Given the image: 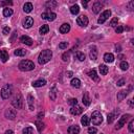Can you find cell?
Segmentation results:
<instances>
[{"label": "cell", "mask_w": 134, "mask_h": 134, "mask_svg": "<svg viewBox=\"0 0 134 134\" xmlns=\"http://www.w3.org/2000/svg\"><path fill=\"white\" fill-rule=\"evenodd\" d=\"M51 58H52V51L49 49H45L40 52L39 57H38V62H39L40 65H43L46 64L47 62H49Z\"/></svg>", "instance_id": "obj_1"}, {"label": "cell", "mask_w": 134, "mask_h": 134, "mask_svg": "<svg viewBox=\"0 0 134 134\" xmlns=\"http://www.w3.org/2000/svg\"><path fill=\"white\" fill-rule=\"evenodd\" d=\"M18 67L21 71H31L35 69V64H34V62L30 60H23L19 63Z\"/></svg>", "instance_id": "obj_2"}, {"label": "cell", "mask_w": 134, "mask_h": 134, "mask_svg": "<svg viewBox=\"0 0 134 134\" xmlns=\"http://www.w3.org/2000/svg\"><path fill=\"white\" fill-rule=\"evenodd\" d=\"M12 92H13V87H12L11 84L4 85L1 88V91H0V93H1V98L3 100H7V99L11 98Z\"/></svg>", "instance_id": "obj_3"}, {"label": "cell", "mask_w": 134, "mask_h": 134, "mask_svg": "<svg viewBox=\"0 0 134 134\" xmlns=\"http://www.w3.org/2000/svg\"><path fill=\"white\" fill-rule=\"evenodd\" d=\"M12 105L17 109L23 108V98H22V94L20 92H18L15 97H14V99L12 100Z\"/></svg>", "instance_id": "obj_4"}, {"label": "cell", "mask_w": 134, "mask_h": 134, "mask_svg": "<svg viewBox=\"0 0 134 134\" xmlns=\"http://www.w3.org/2000/svg\"><path fill=\"white\" fill-rule=\"evenodd\" d=\"M91 123L95 126H99L103 123V116L100 111H94L91 116Z\"/></svg>", "instance_id": "obj_5"}, {"label": "cell", "mask_w": 134, "mask_h": 134, "mask_svg": "<svg viewBox=\"0 0 134 134\" xmlns=\"http://www.w3.org/2000/svg\"><path fill=\"white\" fill-rule=\"evenodd\" d=\"M110 16H111V11H110V9H106L105 12H103L102 14H100V18L98 19V23L99 24H103L107 19H109Z\"/></svg>", "instance_id": "obj_6"}, {"label": "cell", "mask_w": 134, "mask_h": 134, "mask_svg": "<svg viewBox=\"0 0 134 134\" xmlns=\"http://www.w3.org/2000/svg\"><path fill=\"white\" fill-rule=\"evenodd\" d=\"M88 18L87 16L85 15H81L80 17H78V19H76V23H78V25L82 26V27H86L88 25Z\"/></svg>", "instance_id": "obj_7"}, {"label": "cell", "mask_w": 134, "mask_h": 134, "mask_svg": "<svg viewBox=\"0 0 134 134\" xmlns=\"http://www.w3.org/2000/svg\"><path fill=\"white\" fill-rule=\"evenodd\" d=\"M4 116H5L7 119H11V121H14L16 118V110L13 108H8L5 110L4 112Z\"/></svg>", "instance_id": "obj_8"}, {"label": "cell", "mask_w": 134, "mask_h": 134, "mask_svg": "<svg viewBox=\"0 0 134 134\" xmlns=\"http://www.w3.org/2000/svg\"><path fill=\"white\" fill-rule=\"evenodd\" d=\"M130 116H131L130 114H125V115H123L121 118H119V121L117 122V125L115 126V129H116V130H118V129H121V128H123L124 126H125L126 122L128 121V118L130 117Z\"/></svg>", "instance_id": "obj_9"}, {"label": "cell", "mask_w": 134, "mask_h": 134, "mask_svg": "<svg viewBox=\"0 0 134 134\" xmlns=\"http://www.w3.org/2000/svg\"><path fill=\"white\" fill-rule=\"evenodd\" d=\"M41 18L44 19V20H48V21H54L57 18V15L52 12H44L41 15Z\"/></svg>", "instance_id": "obj_10"}, {"label": "cell", "mask_w": 134, "mask_h": 134, "mask_svg": "<svg viewBox=\"0 0 134 134\" xmlns=\"http://www.w3.org/2000/svg\"><path fill=\"white\" fill-rule=\"evenodd\" d=\"M82 112H83V108L79 106V105H74V106L70 108V113L72 114V115H79V114H81Z\"/></svg>", "instance_id": "obj_11"}, {"label": "cell", "mask_w": 134, "mask_h": 134, "mask_svg": "<svg viewBox=\"0 0 134 134\" xmlns=\"http://www.w3.org/2000/svg\"><path fill=\"white\" fill-rule=\"evenodd\" d=\"M34 24V19L32 17H26L24 20H23V27L24 28H31Z\"/></svg>", "instance_id": "obj_12"}, {"label": "cell", "mask_w": 134, "mask_h": 134, "mask_svg": "<svg viewBox=\"0 0 134 134\" xmlns=\"http://www.w3.org/2000/svg\"><path fill=\"white\" fill-rule=\"evenodd\" d=\"M20 41H21V43H23V44H25V45H28V46H31L33 44V39L28 36H22L20 38Z\"/></svg>", "instance_id": "obj_13"}, {"label": "cell", "mask_w": 134, "mask_h": 134, "mask_svg": "<svg viewBox=\"0 0 134 134\" xmlns=\"http://www.w3.org/2000/svg\"><path fill=\"white\" fill-rule=\"evenodd\" d=\"M102 8H103V4H102V3L99 2V1L94 2L93 6H92V11H93V13H94V14H99V13L100 12V9H102Z\"/></svg>", "instance_id": "obj_14"}, {"label": "cell", "mask_w": 134, "mask_h": 134, "mask_svg": "<svg viewBox=\"0 0 134 134\" xmlns=\"http://www.w3.org/2000/svg\"><path fill=\"white\" fill-rule=\"evenodd\" d=\"M67 132H68V134H79L80 133V127L79 126H70L68 128V130H67Z\"/></svg>", "instance_id": "obj_15"}, {"label": "cell", "mask_w": 134, "mask_h": 134, "mask_svg": "<svg viewBox=\"0 0 134 134\" xmlns=\"http://www.w3.org/2000/svg\"><path fill=\"white\" fill-rule=\"evenodd\" d=\"M104 61L106 63H112L114 61V56L112 54H110V52H107V54L104 55Z\"/></svg>", "instance_id": "obj_16"}, {"label": "cell", "mask_w": 134, "mask_h": 134, "mask_svg": "<svg viewBox=\"0 0 134 134\" xmlns=\"http://www.w3.org/2000/svg\"><path fill=\"white\" fill-rule=\"evenodd\" d=\"M90 59L91 60H93V61H95L98 59V50H97V47L95 46H92L91 47V50H90Z\"/></svg>", "instance_id": "obj_17"}, {"label": "cell", "mask_w": 134, "mask_h": 134, "mask_svg": "<svg viewBox=\"0 0 134 134\" xmlns=\"http://www.w3.org/2000/svg\"><path fill=\"white\" fill-rule=\"evenodd\" d=\"M70 31V25L68 23H64V24H62L61 27H60V33L61 34H67Z\"/></svg>", "instance_id": "obj_18"}, {"label": "cell", "mask_w": 134, "mask_h": 134, "mask_svg": "<svg viewBox=\"0 0 134 134\" xmlns=\"http://www.w3.org/2000/svg\"><path fill=\"white\" fill-rule=\"evenodd\" d=\"M128 95V91L127 90H122L117 93V100L118 102H122L124 99H126V97Z\"/></svg>", "instance_id": "obj_19"}, {"label": "cell", "mask_w": 134, "mask_h": 134, "mask_svg": "<svg viewBox=\"0 0 134 134\" xmlns=\"http://www.w3.org/2000/svg\"><path fill=\"white\" fill-rule=\"evenodd\" d=\"M0 60H1L3 63H5L8 60V54L6 50H0Z\"/></svg>", "instance_id": "obj_20"}, {"label": "cell", "mask_w": 134, "mask_h": 134, "mask_svg": "<svg viewBox=\"0 0 134 134\" xmlns=\"http://www.w3.org/2000/svg\"><path fill=\"white\" fill-rule=\"evenodd\" d=\"M83 104L85 106H89L90 103H91V100H90V98H89V93L88 92H85L84 95H83Z\"/></svg>", "instance_id": "obj_21"}, {"label": "cell", "mask_w": 134, "mask_h": 134, "mask_svg": "<svg viewBox=\"0 0 134 134\" xmlns=\"http://www.w3.org/2000/svg\"><path fill=\"white\" fill-rule=\"evenodd\" d=\"M99 69H100V72L102 75H106L108 73V71H109V68L105 64H100V67H99Z\"/></svg>", "instance_id": "obj_22"}, {"label": "cell", "mask_w": 134, "mask_h": 134, "mask_svg": "<svg viewBox=\"0 0 134 134\" xmlns=\"http://www.w3.org/2000/svg\"><path fill=\"white\" fill-rule=\"evenodd\" d=\"M116 113H118V111H115V112H111L108 114V117H107V122L108 124H112L113 121L116 118Z\"/></svg>", "instance_id": "obj_23"}, {"label": "cell", "mask_w": 134, "mask_h": 134, "mask_svg": "<svg viewBox=\"0 0 134 134\" xmlns=\"http://www.w3.org/2000/svg\"><path fill=\"white\" fill-rule=\"evenodd\" d=\"M34 97L32 94H28L27 95V104H28V107H30V110H34Z\"/></svg>", "instance_id": "obj_24"}, {"label": "cell", "mask_w": 134, "mask_h": 134, "mask_svg": "<svg viewBox=\"0 0 134 134\" xmlns=\"http://www.w3.org/2000/svg\"><path fill=\"white\" fill-rule=\"evenodd\" d=\"M33 8H34L33 3H31V2H26L24 5H23V11L25 13H31L33 11Z\"/></svg>", "instance_id": "obj_25"}, {"label": "cell", "mask_w": 134, "mask_h": 134, "mask_svg": "<svg viewBox=\"0 0 134 134\" xmlns=\"http://www.w3.org/2000/svg\"><path fill=\"white\" fill-rule=\"evenodd\" d=\"M46 85V81L45 80H38L36 82L33 83V86L34 87H42V86H45Z\"/></svg>", "instance_id": "obj_26"}, {"label": "cell", "mask_w": 134, "mask_h": 134, "mask_svg": "<svg viewBox=\"0 0 134 134\" xmlns=\"http://www.w3.org/2000/svg\"><path fill=\"white\" fill-rule=\"evenodd\" d=\"M14 54L17 57H24L26 55V50L25 49H22V48H19V49H16L14 51Z\"/></svg>", "instance_id": "obj_27"}, {"label": "cell", "mask_w": 134, "mask_h": 134, "mask_svg": "<svg viewBox=\"0 0 134 134\" xmlns=\"http://www.w3.org/2000/svg\"><path fill=\"white\" fill-rule=\"evenodd\" d=\"M71 86H72V87H74V88H80L81 87V81L79 80V79H72L71 80Z\"/></svg>", "instance_id": "obj_28"}, {"label": "cell", "mask_w": 134, "mask_h": 134, "mask_svg": "<svg viewBox=\"0 0 134 134\" xmlns=\"http://www.w3.org/2000/svg\"><path fill=\"white\" fill-rule=\"evenodd\" d=\"M49 97H50V100H56V99H57V88L55 87V86L50 89Z\"/></svg>", "instance_id": "obj_29"}, {"label": "cell", "mask_w": 134, "mask_h": 134, "mask_svg": "<svg viewBox=\"0 0 134 134\" xmlns=\"http://www.w3.org/2000/svg\"><path fill=\"white\" fill-rule=\"evenodd\" d=\"M88 75H89L92 80H94V81H99V76H98V74H97V71H95L94 69L88 71Z\"/></svg>", "instance_id": "obj_30"}, {"label": "cell", "mask_w": 134, "mask_h": 134, "mask_svg": "<svg viewBox=\"0 0 134 134\" xmlns=\"http://www.w3.org/2000/svg\"><path fill=\"white\" fill-rule=\"evenodd\" d=\"M70 12L72 15H78L79 12H80V6L78 5V4H74V5H72L70 7Z\"/></svg>", "instance_id": "obj_31"}, {"label": "cell", "mask_w": 134, "mask_h": 134, "mask_svg": "<svg viewBox=\"0 0 134 134\" xmlns=\"http://www.w3.org/2000/svg\"><path fill=\"white\" fill-rule=\"evenodd\" d=\"M74 58L78 59V60L81 61V62H83V61L85 60V55L83 54V52H81V51H76L75 55H74Z\"/></svg>", "instance_id": "obj_32"}, {"label": "cell", "mask_w": 134, "mask_h": 134, "mask_svg": "<svg viewBox=\"0 0 134 134\" xmlns=\"http://www.w3.org/2000/svg\"><path fill=\"white\" fill-rule=\"evenodd\" d=\"M40 34L41 35H45V34H47L48 33V31H49V26L47 25V24H44V25H42L41 27H40Z\"/></svg>", "instance_id": "obj_33"}, {"label": "cell", "mask_w": 134, "mask_h": 134, "mask_svg": "<svg viewBox=\"0 0 134 134\" xmlns=\"http://www.w3.org/2000/svg\"><path fill=\"white\" fill-rule=\"evenodd\" d=\"M13 9L12 8H8V7H5L3 9V16L4 17H11L13 15Z\"/></svg>", "instance_id": "obj_34"}, {"label": "cell", "mask_w": 134, "mask_h": 134, "mask_svg": "<svg viewBox=\"0 0 134 134\" xmlns=\"http://www.w3.org/2000/svg\"><path fill=\"white\" fill-rule=\"evenodd\" d=\"M81 124L83 126H88L89 125V117L87 115H83L82 118H81Z\"/></svg>", "instance_id": "obj_35"}, {"label": "cell", "mask_w": 134, "mask_h": 134, "mask_svg": "<svg viewBox=\"0 0 134 134\" xmlns=\"http://www.w3.org/2000/svg\"><path fill=\"white\" fill-rule=\"evenodd\" d=\"M36 126H37V129L39 132H42L43 129H44V124H43L41 121H37L36 122Z\"/></svg>", "instance_id": "obj_36"}, {"label": "cell", "mask_w": 134, "mask_h": 134, "mask_svg": "<svg viewBox=\"0 0 134 134\" xmlns=\"http://www.w3.org/2000/svg\"><path fill=\"white\" fill-rule=\"evenodd\" d=\"M23 134H34V129L32 127H27L23 129Z\"/></svg>", "instance_id": "obj_37"}, {"label": "cell", "mask_w": 134, "mask_h": 134, "mask_svg": "<svg viewBox=\"0 0 134 134\" xmlns=\"http://www.w3.org/2000/svg\"><path fill=\"white\" fill-rule=\"evenodd\" d=\"M117 23H118V19L117 18H113L111 22H110V26H112V27H116L117 26Z\"/></svg>", "instance_id": "obj_38"}, {"label": "cell", "mask_w": 134, "mask_h": 134, "mask_svg": "<svg viewBox=\"0 0 134 134\" xmlns=\"http://www.w3.org/2000/svg\"><path fill=\"white\" fill-rule=\"evenodd\" d=\"M121 68H122V70H127L129 68V64L127 63L126 61H123L121 63Z\"/></svg>", "instance_id": "obj_39"}, {"label": "cell", "mask_w": 134, "mask_h": 134, "mask_svg": "<svg viewBox=\"0 0 134 134\" xmlns=\"http://www.w3.org/2000/svg\"><path fill=\"white\" fill-rule=\"evenodd\" d=\"M67 46H68V42H61L59 44V48L64 49V48H67Z\"/></svg>", "instance_id": "obj_40"}, {"label": "cell", "mask_w": 134, "mask_h": 134, "mask_svg": "<svg viewBox=\"0 0 134 134\" xmlns=\"http://www.w3.org/2000/svg\"><path fill=\"white\" fill-rule=\"evenodd\" d=\"M68 104L71 105V106L78 105V100H76V99H70V100H68Z\"/></svg>", "instance_id": "obj_41"}, {"label": "cell", "mask_w": 134, "mask_h": 134, "mask_svg": "<svg viewBox=\"0 0 134 134\" xmlns=\"http://www.w3.org/2000/svg\"><path fill=\"white\" fill-rule=\"evenodd\" d=\"M97 132H98L97 128H94V127H90V128H88V133H89V134H95Z\"/></svg>", "instance_id": "obj_42"}, {"label": "cell", "mask_w": 134, "mask_h": 134, "mask_svg": "<svg viewBox=\"0 0 134 134\" xmlns=\"http://www.w3.org/2000/svg\"><path fill=\"white\" fill-rule=\"evenodd\" d=\"M129 131L130 132H134V121L132 119V121L130 122V124H129Z\"/></svg>", "instance_id": "obj_43"}, {"label": "cell", "mask_w": 134, "mask_h": 134, "mask_svg": "<svg viewBox=\"0 0 134 134\" xmlns=\"http://www.w3.org/2000/svg\"><path fill=\"white\" fill-rule=\"evenodd\" d=\"M123 32H124V27H123V26L118 25V26L115 27V33H116V34H122Z\"/></svg>", "instance_id": "obj_44"}, {"label": "cell", "mask_w": 134, "mask_h": 134, "mask_svg": "<svg viewBox=\"0 0 134 134\" xmlns=\"http://www.w3.org/2000/svg\"><path fill=\"white\" fill-rule=\"evenodd\" d=\"M57 4H58V3H57L56 1H48V2H46V6H48V5H49L50 7H51V6L56 7V6H57Z\"/></svg>", "instance_id": "obj_45"}, {"label": "cell", "mask_w": 134, "mask_h": 134, "mask_svg": "<svg viewBox=\"0 0 134 134\" xmlns=\"http://www.w3.org/2000/svg\"><path fill=\"white\" fill-rule=\"evenodd\" d=\"M9 32H11V28H9L8 26H5L3 28V35H5V36H7L8 34H9Z\"/></svg>", "instance_id": "obj_46"}, {"label": "cell", "mask_w": 134, "mask_h": 134, "mask_svg": "<svg viewBox=\"0 0 134 134\" xmlns=\"http://www.w3.org/2000/svg\"><path fill=\"white\" fill-rule=\"evenodd\" d=\"M62 59H63V61H68L69 59V52H65V54H63V56H62Z\"/></svg>", "instance_id": "obj_47"}, {"label": "cell", "mask_w": 134, "mask_h": 134, "mask_svg": "<svg viewBox=\"0 0 134 134\" xmlns=\"http://www.w3.org/2000/svg\"><path fill=\"white\" fill-rule=\"evenodd\" d=\"M125 83H126V81L124 79H121L117 81V86H123V85H125Z\"/></svg>", "instance_id": "obj_48"}, {"label": "cell", "mask_w": 134, "mask_h": 134, "mask_svg": "<svg viewBox=\"0 0 134 134\" xmlns=\"http://www.w3.org/2000/svg\"><path fill=\"white\" fill-rule=\"evenodd\" d=\"M5 4H7V5H8V4H9V5H12V4H13V2L12 1H3V2H1V3H0V5H5Z\"/></svg>", "instance_id": "obj_49"}, {"label": "cell", "mask_w": 134, "mask_h": 134, "mask_svg": "<svg viewBox=\"0 0 134 134\" xmlns=\"http://www.w3.org/2000/svg\"><path fill=\"white\" fill-rule=\"evenodd\" d=\"M82 4H83V6L86 8V7H87V4H88V1H86V0H83V1H82Z\"/></svg>", "instance_id": "obj_50"}, {"label": "cell", "mask_w": 134, "mask_h": 134, "mask_svg": "<svg viewBox=\"0 0 134 134\" xmlns=\"http://www.w3.org/2000/svg\"><path fill=\"white\" fill-rule=\"evenodd\" d=\"M67 76H68V78H71V76H72V72H71V71L67 72Z\"/></svg>", "instance_id": "obj_51"}, {"label": "cell", "mask_w": 134, "mask_h": 134, "mask_svg": "<svg viewBox=\"0 0 134 134\" xmlns=\"http://www.w3.org/2000/svg\"><path fill=\"white\" fill-rule=\"evenodd\" d=\"M5 134H14V132H13L12 130H7V131L5 132Z\"/></svg>", "instance_id": "obj_52"}, {"label": "cell", "mask_w": 134, "mask_h": 134, "mask_svg": "<svg viewBox=\"0 0 134 134\" xmlns=\"http://www.w3.org/2000/svg\"><path fill=\"white\" fill-rule=\"evenodd\" d=\"M43 115H44V114H43V113H41V112H40L39 114H38V117H39V118H42V117H43Z\"/></svg>", "instance_id": "obj_53"}, {"label": "cell", "mask_w": 134, "mask_h": 134, "mask_svg": "<svg viewBox=\"0 0 134 134\" xmlns=\"http://www.w3.org/2000/svg\"><path fill=\"white\" fill-rule=\"evenodd\" d=\"M100 134H102V133H100Z\"/></svg>", "instance_id": "obj_54"}]
</instances>
